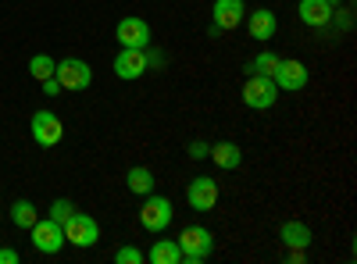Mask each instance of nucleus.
Returning a JSON list of instances; mask_svg holds the SVG:
<instances>
[{
  "instance_id": "obj_1",
  "label": "nucleus",
  "mask_w": 357,
  "mask_h": 264,
  "mask_svg": "<svg viewBox=\"0 0 357 264\" xmlns=\"http://www.w3.org/2000/svg\"><path fill=\"white\" fill-rule=\"evenodd\" d=\"M178 250H183V264H204L215 250V236L204 225H190L178 236Z\"/></svg>"
},
{
  "instance_id": "obj_2",
  "label": "nucleus",
  "mask_w": 357,
  "mask_h": 264,
  "mask_svg": "<svg viewBox=\"0 0 357 264\" xmlns=\"http://www.w3.org/2000/svg\"><path fill=\"white\" fill-rule=\"evenodd\" d=\"M172 218H175L172 200H168V196H154V193H146L143 208H139V225H143L146 232H154V236H161V232L172 225Z\"/></svg>"
},
{
  "instance_id": "obj_3",
  "label": "nucleus",
  "mask_w": 357,
  "mask_h": 264,
  "mask_svg": "<svg viewBox=\"0 0 357 264\" xmlns=\"http://www.w3.org/2000/svg\"><path fill=\"white\" fill-rule=\"evenodd\" d=\"M54 79L61 82V90H86L89 82H93V68H89L86 61H79V57H65V61H57L54 65Z\"/></svg>"
},
{
  "instance_id": "obj_4",
  "label": "nucleus",
  "mask_w": 357,
  "mask_h": 264,
  "mask_svg": "<svg viewBox=\"0 0 357 264\" xmlns=\"http://www.w3.org/2000/svg\"><path fill=\"white\" fill-rule=\"evenodd\" d=\"M275 100H279L275 79H268V75H247V86H243V104H247V107L268 111Z\"/></svg>"
},
{
  "instance_id": "obj_5",
  "label": "nucleus",
  "mask_w": 357,
  "mask_h": 264,
  "mask_svg": "<svg viewBox=\"0 0 357 264\" xmlns=\"http://www.w3.org/2000/svg\"><path fill=\"white\" fill-rule=\"evenodd\" d=\"M33 232V247L40 250V254H61V247H65V225L61 222H54V218H36V225L29 228Z\"/></svg>"
},
{
  "instance_id": "obj_6",
  "label": "nucleus",
  "mask_w": 357,
  "mask_h": 264,
  "mask_svg": "<svg viewBox=\"0 0 357 264\" xmlns=\"http://www.w3.org/2000/svg\"><path fill=\"white\" fill-rule=\"evenodd\" d=\"M29 132H33V139L43 146V150H50V146H57L61 143V136H65V125H61V118H57L54 111H36L33 114V122H29Z\"/></svg>"
},
{
  "instance_id": "obj_7",
  "label": "nucleus",
  "mask_w": 357,
  "mask_h": 264,
  "mask_svg": "<svg viewBox=\"0 0 357 264\" xmlns=\"http://www.w3.org/2000/svg\"><path fill=\"white\" fill-rule=\"evenodd\" d=\"M100 240V225L89 218V215H82V211H75L68 222H65V243H72V247H79V250H86V247H93Z\"/></svg>"
},
{
  "instance_id": "obj_8",
  "label": "nucleus",
  "mask_w": 357,
  "mask_h": 264,
  "mask_svg": "<svg viewBox=\"0 0 357 264\" xmlns=\"http://www.w3.org/2000/svg\"><path fill=\"white\" fill-rule=\"evenodd\" d=\"M146 72V47L139 50V47H122V54L114 57V75L122 79V82H136V79H143Z\"/></svg>"
},
{
  "instance_id": "obj_9",
  "label": "nucleus",
  "mask_w": 357,
  "mask_h": 264,
  "mask_svg": "<svg viewBox=\"0 0 357 264\" xmlns=\"http://www.w3.org/2000/svg\"><path fill=\"white\" fill-rule=\"evenodd\" d=\"M186 203L193 211H215L218 203V183L207 179V175H197V179L186 186Z\"/></svg>"
},
{
  "instance_id": "obj_10",
  "label": "nucleus",
  "mask_w": 357,
  "mask_h": 264,
  "mask_svg": "<svg viewBox=\"0 0 357 264\" xmlns=\"http://www.w3.org/2000/svg\"><path fill=\"white\" fill-rule=\"evenodd\" d=\"M272 79H275L279 90L296 93V90H304V86H307V65H304V61H293V57H282Z\"/></svg>"
},
{
  "instance_id": "obj_11",
  "label": "nucleus",
  "mask_w": 357,
  "mask_h": 264,
  "mask_svg": "<svg viewBox=\"0 0 357 264\" xmlns=\"http://www.w3.org/2000/svg\"><path fill=\"white\" fill-rule=\"evenodd\" d=\"M114 40L118 43H122V47H146V43H151V25H146L143 18H122V22H118V29H114Z\"/></svg>"
},
{
  "instance_id": "obj_12",
  "label": "nucleus",
  "mask_w": 357,
  "mask_h": 264,
  "mask_svg": "<svg viewBox=\"0 0 357 264\" xmlns=\"http://www.w3.org/2000/svg\"><path fill=\"white\" fill-rule=\"evenodd\" d=\"M215 25L222 29V33H229V29H240L243 18H247V4L243 0H215Z\"/></svg>"
},
{
  "instance_id": "obj_13",
  "label": "nucleus",
  "mask_w": 357,
  "mask_h": 264,
  "mask_svg": "<svg viewBox=\"0 0 357 264\" xmlns=\"http://www.w3.org/2000/svg\"><path fill=\"white\" fill-rule=\"evenodd\" d=\"M243 22L250 25V40H261V43H268V40L279 33V18H275L272 8H257V11H250V18H243Z\"/></svg>"
},
{
  "instance_id": "obj_14",
  "label": "nucleus",
  "mask_w": 357,
  "mask_h": 264,
  "mask_svg": "<svg viewBox=\"0 0 357 264\" xmlns=\"http://www.w3.org/2000/svg\"><path fill=\"white\" fill-rule=\"evenodd\" d=\"M296 15H301V22L311 25V29H325L336 11L325 4V0H301V4H296Z\"/></svg>"
},
{
  "instance_id": "obj_15",
  "label": "nucleus",
  "mask_w": 357,
  "mask_h": 264,
  "mask_svg": "<svg viewBox=\"0 0 357 264\" xmlns=\"http://www.w3.org/2000/svg\"><path fill=\"white\" fill-rule=\"evenodd\" d=\"M207 157H211L218 168H225V171H236L243 164V150L236 146L232 139H222V143H211V150H207Z\"/></svg>"
},
{
  "instance_id": "obj_16",
  "label": "nucleus",
  "mask_w": 357,
  "mask_h": 264,
  "mask_svg": "<svg viewBox=\"0 0 357 264\" xmlns=\"http://www.w3.org/2000/svg\"><path fill=\"white\" fill-rule=\"evenodd\" d=\"M279 240H282L289 250H307L314 236H311L307 222H282V228H279Z\"/></svg>"
},
{
  "instance_id": "obj_17",
  "label": "nucleus",
  "mask_w": 357,
  "mask_h": 264,
  "mask_svg": "<svg viewBox=\"0 0 357 264\" xmlns=\"http://www.w3.org/2000/svg\"><path fill=\"white\" fill-rule=\"evenodd\" d=\"M126 186H129V193H136V196L154 193V171L146 168V164H136V168H129V171H126Z\"/></svg>"
},
{
  "instance_id": "obj_18",
  "label": "nucleus",
  "mask_w": 357,
  "mask_h": 264,
  "mask_svg": "<svg viewBox=\"0 0 357 264\" xmlns=\"http://www.w3.org/2000/svg\"><path fill=\"white\" fill-rule=\"evenodd\" d=\"M151 264H183V250H178V240H158L146 254Z\"/></svg>"
},
{
  "instance_id": "obj_19",
  "label": "nucleus",
  "mask_w": 357,
  "mask_h": 264,
  "mask_svg": "<svg viewBox=\"0 0 357 264\" xmlns=\"http://www.w3.org/2000/svg\"><path fill=\"white\" fill-rule=\"evenodd\" d=\"M279 61H282L279 54H272V50H261V54L254 57V61L247 65V75H268V79H272V75H275V68H279Z\"/></svg>"
},
{
  "instance_id": "obj_20",
  "label": "nucleus",
  "mask_w": 357,
  "mask_h": 264,
  "mask_svg": "<svg viewBox=\"0 0 357 264\" xmlns=\"http://www.w3.org/2000/svg\"><path fill=\"white\" fill-rule=\"evenodd\" d=\"M36 208H33V203H29V200H15L11 203V222L18 225V228H33L36 225Z\"/></svg>"
},
{
  "instance_id": "obj_21",
  "label": "nucleus",
  "mask_w": 357,
  "mask_h": 264,
  "mask_svg": "<svg viewBox=\"0 0 357 264\" xmlns=\"http://www.w3.org/2000/svg\"><path fill=\"white\" fill-rule=\"evenodd\" d=\"M54 65H57L54 57H47V54H36L33 61H29V75H33L36 82H43V79H50V75H54Z\"/></svg>"
},
{
  "instance_id": "obj_22",
  "label": "nucleus",
  "mask_w": 357,
  "mask_h": 264,
  "mask_svg": "<svg viewBox=\"0 0 357 264\" xmlns=\"http://www.w3.org/2000/svg\"><path fill=\"white\" fill-rule=\"evenodd\" d=\"M72 215H75V203H72V200L61 196V200H54V203H50V218H54V222H61V225H65Z\"/></svg>"
},
{
  "instance_id": "obj_23",
  "label": "nucleus",
  "mask_w": 357,
  "mask_h": 264,
  "mask_svg": "<svg viewBox=\"0 0 357 264\" xmlns=\"http://www.w3.org/2000/svg\"><path fill=\"white\" fill-rule=\"evenodd\" d=\"M143 261H146V254L139 247H122L114 254V264H143Z\"/></svg>"
},
{
  "instance_id": "obj_24",
  "label": "nucleus",
  "mask_w": 357,
  "mask_h": 264,
  "mask_svg": "<svg viewBox=\"0 0 357 264\" xmlns=\"http://www.w3.org/2000/svg\"><path fill=\"white\" fill-rule=\"evenodd\" d=\"M207 150H211V143H204V139H193V143L186 146V154H190L193 161H204V157H207Z\"/></svg>"
},
{
  "instance_id": "obj_25",
  "label": "nucleus",
  "mask_w": 357,
  "mask_h": 264,
  "mask_svg": "<svg viewBox=\"0 0 357 264\" xmlns=\"http://www.w3.org/2000/svg\"><path fill=\"white\" fill-rule=\"evenodd\" d=\"M40 86H43V93H47V97H57V93H61V82H57L54 75H50V79H43Z\"/></svg>"
},
{
  "instance_id": "obj_26",
  "label": "nucleus",
  "mask_w": 357,
  "mask_h": 264,
  "mask_svg": "<svg viewBox=\"0 0 357 264\" xmlns=\"http://www.w3.org/2000/svg\"><path fill=\"white\" fill-rule=\"evenodd\" d=\"M22 257H18V250H11V247H0V264H18Z\"/></svg>"
},
{
  "instance_id": "obj_27",
  "label": "nucleus",
  "mask_w": 357,
  "mask_h": 264,
  "mask_svg": "<svg viewBox=\"0 0 357 264\" xmlns=\"http://www.w3.org/2000/svg\"><path fill=\"white\" fill-rule=\"evenodd\" d=\"M165 65V54H158V50H146V68H161Z\"/></svg>"
},
{
  "instance_id": "obj_28",
  "label": "nucleus",
  "mask_w": 357,
  "mask_h": 264,
  "mask_svg": "<svg viewBox=\"0 0 357 264\" xmlns=\"http://www.w3.org/2000/svg\"><path fill=\"white\" fill-rule=\"evenodd\" d=\"M325 4H329V8H333V11H336V8H340V4H343V0H325Z\"/></svg>"
}]
</instances>
